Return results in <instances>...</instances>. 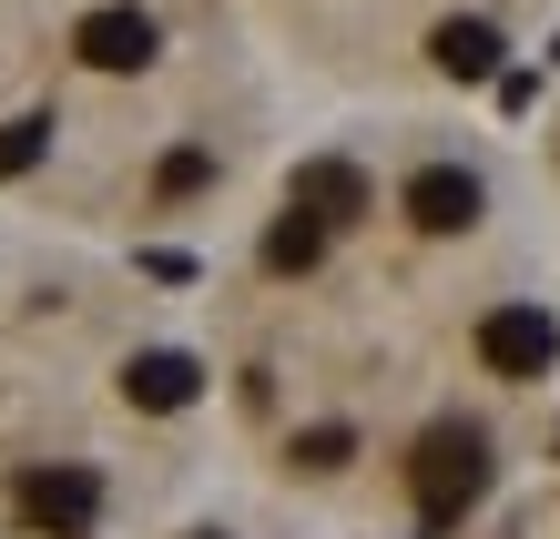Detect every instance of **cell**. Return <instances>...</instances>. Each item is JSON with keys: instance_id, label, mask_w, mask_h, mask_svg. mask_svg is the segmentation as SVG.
Returning a JSON list of instances; mask_svg holds the SVG:
<instances>
[{"instance_id": "7", "label": "cell", "mask_w": 560, "mask_h": 539, "mask_svg": "<svg viewBox=\"0 0 560 539\" xmlns=\"http://www.w3.org/2000/svg\"><path fill=\"white\" fill-rule=\"evenodd\" d=\"M194 387H205V366L174 356V347H153V356L122 366V397H133V408H194Z\"/></svg>"}, {"instance_id": "8", "label": "cell", "mask_w": 560, "mask_h": 539, "mask_svg": "<svg viewBox=\"0 0 560 539\" xmlns=\"http://www.w3.org/2000/svg\"><path fill=\"white\" fill-rule=\"evenodd\" d=\"M439 72H458V82H479V72H500V31L489 21H439Z\"/></svg>"}, {"instance_id": "3", "label": "cell", "mask_w": 560, "mask_h": 539, "mask_svg": "<svg viewBox=\"0 0 560 539\" xmlns=\"http://www.w3.org/2000/svg\"><path fill=\"white\" fill-rule=\"evenodd\" d=\"M92 509H103V479H92V468H31V479H21V519H31V529L82 539Z\"/></svg>"}, {"instance_id": "11", "label": "cell", "mask_w": 560, "mask_h": 539, "mask_svg": "<svg viewBox=\"0 0 560 539\" xmlns=\"http://www.w3.org/2000/svg\"><path fill=\"white\" fill-rule=\"evenodd\" d=\"M347 448H357L347 427H306V437H295V468H316V479H326V468H347Z\"/></svg>"}, {"instance_id": "5", "label": "cell", "mask_w": 560, "mask_h": 539, "mask_svg": "<svg viewBox=\"0 0 560 539\" xmlns=\"http://www.w3.org/2000/svg\"><path fill=\"white\" fill-rule=\"evenodd\" d=\"M285 204L316 214V224H357V214H368V174H357V163H295Z\"/></svg>"}, {"instance_id": "9", "label": "cell", "mask_w": 560, "mask_h": 539, "mask_svg": "<svg viewBox=\"0 0 560 539\" xmlns=\"http://www.w3.org/2000/svg\"><path fill=\"white\" fill-rule=\"evenodd\" d=\"M316 255H326V224L285 204V224L266 234V265H276V276H306V265H316Z\"/></svg>"}, {"instance_id": "4", "label": "cell", "mask_w": 560, "mask_h": 539, "mask_svg": "<svg viewBox=\"0 0 560 539\" xmlns=\"http://www.w3.org/2000/svg\"><path fill=\"white\" fill-rule=\"evenodd\" d=\"M153 42H163V31H153V11H133V0H113V11H92L72 31V51L92 61V72H143Z\"/></svg>"}, {"instance_id": "1", "label": "cell", "mask_w": 560, "mask_h": 539, "mask_svg": "<svg viewBox=\"0 0 560 539\" xmlns=\"http://www.w3.org/2000/svg\"><path fill=\"white\" fill-rule=\"evenodd\" d=\"M418 519H428V539H448L458 519L479 509V489H489V437L469 427V418H448V427H428L418 437Z\"/></svg>"}, {"instance_id": "10", "label": "cell", "mask_w": 560, "mask_h": 539, "mask_svg": "<svg viewBox=\"0 0 560 539\" xmlns=\"http://www.w3.org/2000/svg\"><path fill=\"white\" fill-rule=\"evenodd\" d=\"M42 143H51V122H0V174H31Z\"/></svg>"}, {"instance_id": "6", "label": "cell", "mask_w": 560, "mask_h": 539, "mask_svg": "<svg viewBox=\"0 0 560 539\" xmlns=\"http://www.w3.org/2000/svg\"><path fill=\"white\" fill-rule=\"evenodd\" d=\"M408 214L428 234H469L479 224V174H458V163H428V174L408 184Z\"/></svg>"}, {"instance_id": "2", "label": "cell", "mask_w": 560, "mask_h": 539, "mask_svg": "<svg viewBox=\"0 0 560 539\" xmlns=\"http://www.w3.org/2000/svg\"><path fill=\"white\" fill-rule=\"evenodd\" d=\"M479 356H489V377H550V356H560V326L540 306H500L479 326Z\"/></svg>"}, {"instance_id": "12", "label": "cell", "mask_w": 560, "mask_h": 539, "mask_svg": "<svg viewBox=\"0 0 560 539\" xmlns=\"http://www.w3.org/2000/svg\"><path fill=\"white\" fill-rule=\"evenodd\" d=\"M205 539H214V529H205Z\"/></svg>"}]
</instances>
